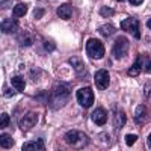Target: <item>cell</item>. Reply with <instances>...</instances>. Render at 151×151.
<instances>
[{"label":"cell","mask_w":151,"mask_h":151,"mask_svg":"<svg viewBox=\"0 0 151 151\" xmlns=\"http://www.w3.org/2000/svg\"><path fill=\"white\" fill-rule=\"evenodd\" d=\"M136 141H137L136 134H127V136H125V144H127V147H132Z\"/></svg>","instance_id":"cb8c5ba5"},{"label":"cell","mask_w":151,"mask_h":151,"mask_svg":"<svg viewBox=\"0 0 151 151\" xmlns=\"http://www.w3.org/2000/svg\"><path fill=\"white\" fill-rule=\"evenodd\" d=\"M145 59V56H137L136 58V60H134V64L130 67V70H129V74L130 76H136V74H139L141 71H142V68H144V60Z\"/></svg>","instance_id":"9a60e30c"},{"label":"cell","mask_w":151,"mask_h":151,"mask_svg":"<svg viewBox=\"0 0 151 151\" xmlns=\"http://www.w3.org/2000/svg\"><path fill=\"white\" fill-rule=\"evenodd\" d=\"M98 32L101 33L103 36L109 38V36H112L113 33H115V27H113L112 24H103V26H101V27L98 29Z\"/></svg>","instance_id":"ffe728a7"},{"label":"cell","mask_w":151,"mask_h":151,"mask_svg":"<svg viewBox=\"0 0 151 151\" xmlns=\"http://www.w3.org/2000/svg\"><path fill=\"white\" fill-rule=\"evenodd\" d=\"M11 85H12V88H14L15 91H18V92H23L24 88H26V82H24L23 76H14V77L11 79Z\"/></svg>","instance_id":"2e32d148"},{"label":"cell","mask_w":151,"mask_h":151,"mask_svg":"<svg viewBox=\"0 0 151 151\" xmlns=\"http://www.w3.org/2000/svg\"><path fill=\"white\" fill-rule=\"evenodd\" d=\"M18 30V21L15 18H6L2 21V32L3 33H15Z\"/></svg>","instance_id":"9c48e42d"},{"label":"cell","mask_w":151,"mask_h":151,"mask_svg":"<svg viewBox=\"0 0 151 151\" xmlns=\"http://www.w3.org/2000/svg\"><path fill=\"white\" fill-rule=\"evenodd\" d=\"M125 113L118 110V109H113V127H115V130H119L122 125L125 124Z\"/></svg>","instance_id":"7c38bea8"},{"label":"cell","mask_w":151,"mask_h":151,"mask_svg":"<svg viewBox=\"0 0 151 151\" xmlns=\"http://www.w3.org/2000/svg\"><path fill=\"white\" fill-rule=\"evenodd\" d=\"M8 124H9V115L3 112V113H2V122H0V127H2V129H5Z\"/></svg>","instance_id":"d4e9b609"},{"label":"cell","mask_w":151,"mask_h":151,"mask_svg":"<svg viewBox=\"0 0 151 151\" xmlns=\"http://www.w3.org/2000/svg\"><path fill=\"white\" fill-rule=\"evenodd\" d=\"M129 2H130V3L133 5V6H139V5H141V3L144 2V0H129Z\"/></svg>","instance_id":"f546056e"},{"label":"cell","mask_w":151,"mask_h":151,"mask_svg":"<svg viewBox=\"0 0 151 151\" xmlns=\"http://www.w3.org/2000/svg\"><path fill=\"white\" fill-rule=\"evenodd\" d=\"M35 98L38 100V101H42V103H47L48 101V92L47 91H42V92H38L35 95Z\"/></svg>","instance_id":"603a6c76"},{"label":"cell","mask_w":151,"mask_h":151,"mask_svg":"<svg viewBox=\"0 0 151 151\" xmlns=\"http://www.w3.org/2000/svg\"><path fill=\"white\" fill-rule=\"evenodd\" d=\"M148 147H150V148H151V134H150V136H148Z\"/></svg>","instance_id":"1f68e13d"},{"label":"cell","mask_w":151,"mask_h":151,"mask_svg":"<svg viewBox=\"0 0 151 151\" xmlns=\"http://www.w3.org/2000/svg\"><path fill=\"white\" fill-rule=\"evenodd\" d=\"M58 15H59V18H62V20H70L71 15H73V8H71V5H68V3L60 5V6L58 8Z\"/></svg>","instance_id":"5bb4252c"},{"label":"cell","mask_w":151,"mask_h":151,"mask_svg":"<svg viewBox=\"0 0 151 151\" xmlns=\"http://www.w3.org/2000/svg\"><path fill=\"white\" fill-rule=\"evenodd\" d=\"M71 92V85L70 83H58L53 89L52 94V107L53 110H58L60 107H64L68 103V97Z\"/></svg>","instance_id":"6da1fadb"},{"label":"cell","mask_w":151,"mask_h":151,"mask_svg":"<svg viewBox=\"0 0 151 151\" xmlns=\"http://www.w3.org/2000/svg\"><path fill=\"white\" fill-rule=\"evenodd\" d=\"M44 12H45L44 9H41V8H36V9H35V18H41V17L44 15Z\"/></svg>","instance_id":"83f0119b"},{"label":"cell","mask_w":151,"mask_h":151,"mask_svg":"<svg viewBox=\"0 0 151 151\" xmlns=\"http://www.w3.org/2000/svg\"><path fill=\"white\" fill-rule=\"evenodd\" d=\"M100 15L106 17V18L113 17V15H115V9H112V8H109V6H103L101 9H100Z\"/></svg>","instance_id":"7402d4cb"},{"label":"cell","mask_w":151,"mask_h":151,"mask_svg":"<svg viewBox=\"0 0 151 151\" xmlns=\"http://www.w3.org/2000/svg\"><path fill=\"white\" fill-rule=\"evenodd\" d=\"M12 11H14V17H15V18H21V17L26 15V12H27V5H24V3H17Z\"/></svg>","instance_id":"ac0fdd59"},{"label":"cell","mask_w":151,"mask_h":151,"mask_svg":"<svg viewBox=\"0 0 151 151\" xmlns=\"http://www.w3.org/2000/svg\"><path fill=\"white\" fill-rule=\"evenodd\" d=\"M147 27H148V29H150V30H151V18H150V20H148V21H147Z\"/></svg>","instance_id":"4dcf8cb0"},{"label":"cell","mask_w":151,"mask_h":151,"mask_svg":"<svg viewBox=\"0 0 151 151\" xmlns=\"http://www.w3.org/2000/svg\"><path fill=\"white\" fill-rule=\"evenodd\" d=\"M86 53L92 59H101L104 56V45L97 38H89L86 41Z\"/></svg>","instance_id":"7a4b0ae2"},{"label":"cell","mask_w":151,"mask_h":151,"mask_svg":"<svg viewBox=\"0 0 151 151\" xmlns=\"http://www.w3.org/2000/svg\"><path fill=\"white\" fill-rule=\"evenodd\" d=\"M14 92H15V89H5V97H6V98L14 97Z\"/></svg>","instance_id":"f1b7e54d"},{"label":"cell","mask_w":151,"mask_h":151,"mask_svg":"<svg viewBox=\"0 0 151 151\" xmlns=\"http://www.w3.org/2000/svg\"><path fill=\"white\" fill-rule=\"evenodd\" d=\"M121 29L124 32H127L130 35H133L136 40H139L141 38V27H139V21L136 18L130 17V18H125L121 21Z\"/></svg>","instance_id":"277c9868"},{"label":"cell","mask_w":151,"mask_h":151,"mask_svg":"<svg viewBox=\"0 0 151 151\" xmlns=\"http://www.w3.org/2000/svg\"><path fill=\"white\" fill-rule=\"evenodd\" d=\"M0 145H2V148H11L12 145H14V139H12L11 136H6V134H2L0 136Z\"/></svg>","instance_id":"44dd1931"},{"label":"cell","mask_w":151,"mask_h":151,"mask_svg":"<svg viewBox=\"0 0 151 151\" xmlns=\"http://www.w3.org/2000/svg\"><path fill=\"white\" fill-rule=\"evenodd\" d=\"M110 83V76L106 70H98L95 73V85L98 89H107V86Z\"/></svg>","instance_id":"52a82bcc"},{"label":"cell","mask_w":151,"mask_h":151,"mask_svg":"<svg viewBox=\"0 0 151 151\" xmlns=\"http://www.w3.org/2000/svg\"><path fill=\"white\" fill-rule=\"evenodd\" d=\"M144 70H145V73L151 74V60H145L144 62Z\"/></svg>","instance_id":"4316f807"},{"label":"cell","mask_w":151,"mask_h":151,"mask_svg":"<svg viewBox=\"0 0 151 151\" xmlns=\"http://www.w3.org/2000/svg\"><path fill=\"white\" fill-rule=\"evenodd\" d=\"M44 47H45L47 52H53V50L56 48V45H55L52 41H44Z\"/></svg>","instance_id":"484cf974"},{"label":"cell","mask_w":151,"mask_h":151,"mask_svg":"<svg viewBox=\"0 0 151 151\" xmlns=\"http://www.w3.org/2000/svg\"><path fill=\"white\" fill-rule=\"evenodd\" d=\"M118 2H125V0H118Z\"/></svg>","instance_id":"d6a6232c"},{"label":"cell","mask_w":151,"mask_h":151,"mask_svg":"<svg viewBox=\"0 0 151 151\" xmlns=\"http://www.w3.org/2000/svg\"><path fill=\"white\" fill-rule=\"evenodd\" d=\"M91 118H92V121H94L97 125H104L106 121H107V113H106L104 109L98 107V109H95V110L92 112Z\"/></svg>","instance_id":"30bf717a"},{"label":"cell","mask_w":151,"mask_h":151,"mask_svg":"<svg viewBox=\"0 0 151 151\" xmlns=\"http://www.w3.org/2000/svg\"><path fill=\"white\" fill-rule=\"evenodd\" d=\"M129 41H127V38H124V36H118L116 38V41L113 42V47H112V55L115 56L116 59H122L125 55L129 53Z\"/></svg>","instance_id":"3957f363"},{"label":"cell","mask_w":151,"mask_h":151,"mask_svg":"<svg viewBox=\"0 0 151 151\" xmlns=\"http://www.w3.org/2000/svg\"><path fill=\"white\" fill-rule=\"evenodd\" d=\"M23 151H44L45 147H44V142L41 139H38V141H33V142H27V144H24L21 147Z\"/></svg>","instance_id":"4fadbf2b"},{"label":"cell","mask_w":151,"mask_h":151,"mask_svg":"<svg viewBox=\"0 0 151 151\" xmlns=\"http://www.w3.org/2000/svg\"><path fill=\"white\" fill-rule=\"evenodd\" d=\"M80 139H86V136L82 132H77V130H71L65 134V141L71 145H77L80 142Z\"/></svg>","instance_id":"8fae6325"},{"label":"cell","mask_w":151,"mask_h":151,"mask_svg":"<svg viewBox=\"0 0 151 151\" xmlns=\"http://www.w3.org/2000/svg\"><path fill=\"white\" fill-rule=\"evenodd\" d=\"M17 41H18V44L20 45H23V47H27V45H30L32 44V35L30 33H27V32H23L20 36H17Z\"/></svg>","instance_id":"d6986e66"},{"label":"cell","mask_w":151,"mask_h":151,"mask_svg":"<svg viewBox=\"0 0 151 151\" xmlns=\"http://www.w3.org/2000/svg\"><path fill=\"white\" fill-rule=\"evenodd\" d=\"M77 103L82 107H91L94 103V92L91 88H82L77 91Z\"/></svg>","instance_id":"5b68a950"},{"label":"cell","mask_w":151,"mask_h":151,"mask_svg":"<svg viewBox=\"0 0 151 151\" xmlns=\"http://www.w3.org/2000/svg\"><path fill=\"white\" fill-rule=\"evenodd\" d=\"M145 116H147V109H145V106L144 104H141V106H137L136 107V110H134V122H142L144 119H145Z\"/></svg>","instance_id":"e0dca14e"},{"label":"cell","mask_w":151,"mask_h":151,"mask_svg":"<svg viewBox=\"0 0 151 151\" xmlns=\"http://www.w3.org/2000/svg\"><path fill=\"white\" fill-rule=\"evenodd\" d=\"M70 65L76 70V73H77V76H80V77H86V67H85V64L82 62V59L80 58H77V56H73V58H70Z\"/></svg>","instance_id":"ba28073f"},{"label":"cell","mask_w":151,"mask_h":151,"mask_svg":"<svg viewBox=\"0 0 151 151\" xmlns=\"http://www.w3.org/2000/svg\"><path fill=\"white\" fill-rule=\"evenodd\" d=\"M38 113L36 112H29V113H26L23 118H21V121H20V129L23 130V132H29L32 127H35L36 125V122H38Z\"/></svg>","instance_id":"8992f818"}]
</instances>
